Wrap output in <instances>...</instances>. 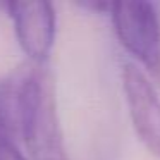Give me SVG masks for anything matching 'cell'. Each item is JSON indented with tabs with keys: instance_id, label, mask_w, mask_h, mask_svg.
<instances>
[{
	"instance_id": "obj_2",
	"label": "cell",
	"mask_w": 160,
	"mask_h": 160,
	"mask_svg": "<svg viewBox=\"0 0 160 160\" xmlns=\"http://www.w3.org/2000/svg\"><path fill=\"white\" fill-rule=\"evenodd\" d=\"M110 18L119 42L160 84V18L150 2H112Z\"/></svg>"
},
{
	"instance_id": "obj_6",
	"label": "cell",
	"mask_w": 160,
	"mask_h": 160,
	"mask_svg": "<svg viewBox=\"0 0 160 160\" xmlns=\"http://www.w3.org/2000/svg\"><path fill=\"white\" fill-rule=\"evenodd\" d=\"M81 9H90V11H95V12H110V7H112V2H81L78 4Z\"/></svg>"
},
{
	"instance_id": "obj_5",
	"label": "cell",
	"mask_w": 160,
	"mask_h": 160,
	"mask_svg": "<svg viewBox=\"0 0 160 160\" xmlns=\"http://www.w3.org/2000/svg\"><path fill=\"white\" fill-rule=\"evenodd\" d=\"M14 132L0 131V160H28L18 148Z\"/></svg>"
},
{
	"instance_id": "obj_3",
	"label": "cell",
	"mask_w": 160,
	"mask_h": 160,
	"mask_svg": "<svg viewBox=\"0 0 160 160\" xmlns=\"http://www.w3.org/2000/svg\"><path fill=\"white\" fill-rule=\"evenodd\" d=\"M122 88L132 128L141 143L160 157V97L152 79L134 64L122 67Z\"/></svg>"
},
{
	"instance_id": "obj_4",
	"label": "cell",
	"mask_w": 160,
	"mask_h": 160,
	"mask_svg": "<svg viewBox=\"0 0 160 160\" xmlns=\"http://www.w3.org/2000/svg\"><path fill=\"white\" fill-rule=\"evenodd\" d=\"M14 22L18 42L35 64H45L55 42V11L48 2H9L5 4Z\"/></svg>"
},
{
	"instance_id": "obj_1",
	"label": "cell",
	"mask_w": 160,
	"mask_h": 160,
	"mask_svg": "<svg viewBox=\"0 0 160 160\" xmlns=\"http://www.w3.org/2000/svg\"><path fill=\"white\" fill-rule=\"evenodd\" d=\"M18 132L31 160H69L57 112L55 86L45 64L29 62L14 78Z\"/></svg>"
}]
</instances>
